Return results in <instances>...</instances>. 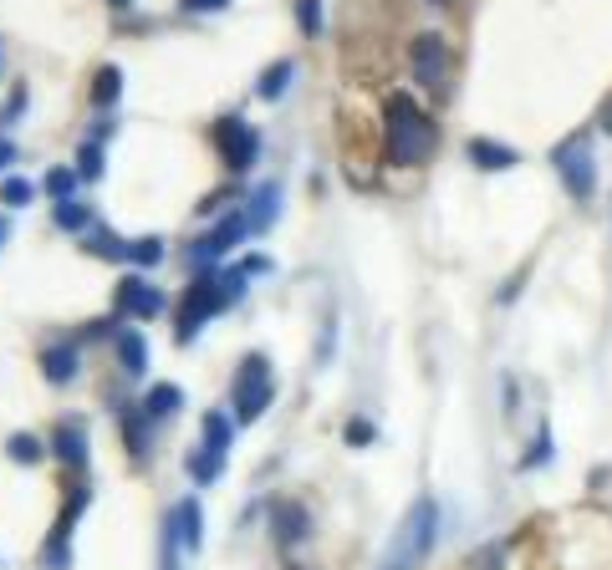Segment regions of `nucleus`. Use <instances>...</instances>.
<instances>
[{
    "mask_svg": "<svg viewBox=\"0 0 612 570\" xmlns=\"http://www.w3.org/2000/svg\"><path fill=\"white\" fill-rule=\"evenodd\" d=\"M434 143H439V123L408 92H389V103H383V163L418 168V163H429Z\"/></svg>",
    "mask_w": 612,
    "mask_h": 570,
    "instance_id": "1",
    "label": "nucleus"
},
{
    "mask_svg": "<svg viewBox=\"0 0 612 570\" xmlns=\"http://www.w3.org/2000/svg\"><path fill=\"white\" fill-rule=\"evenodd\" d=\"M434 540H439V504H434L429 495H418L414 504H408V514L399 520V530H393L383 570H418L429 560Z\"/></svg>",
    "mask_w": 612,
    "mask_h": 570,
    "instance_id": "2",
    "label": "nucleus"
},
{
    "mask_svg": "<svg viewBox=\"0 0 612 570\" xmlns=\"http://www.w3.org/2000/svg\"><path fill=\"white\" fill-rule=\"evenodd\" d=\"M552 168H556V178H562V189H567L577 205H587V199L598 194V153H592V128L562 138V143L552 148Z\"/></svg>",
    "mask_w": 612,
    "mask_h": 570,
    "instance_id": "3",
    "label": "nucleus"
},
{
    "mask_svg": "<svg viewBox=\"0 0 612 570\" xmlns=\"http://www.w3.org/2000/svg\"><path fill=\"white\" fill-rule=\"evenodd\" d=\"M276 397V382H270V362L261 351H245L235 367V382H230V408H235L240 423H255L261 412L270 408Z\"/></svg>",
    "mask_w": 612,
    "mask_h": 570,
    "instance_id": "4",
    "label": "nucleus"
},
{
    "mask_svg": "<svg viewBox=\"0 0 612 570\" xmlns=\"http://www.w3.org/2000/svg\"><path fill=\"white\" fill-rule=\"evenodd\" d=\"M230 306V291H224V276H199L195 286H184V301H180V326H174V337L180 341H195L199 326L209 316H220Z\"/></svg>",
    "mask_w": 612,
    "mask_h": 570,
    "instance_id": "5",
    "label": "nucleus"
},
{
    "mask_svg": "<svg viewBox=\"0 0 612 570\" xmlns=\"http://www.w3.org/2000/svg\"><path fill=\"white\" fill-rule=\"evenodd\" d=\"M88 504H92L88 479H72V489H67V510L57 514V525H51V535H46V545H42V570L72 566V530H77V520L88 514Z\"/></svg>",
    "mask_w": 612,
    "mask_h": 570,
    "instance_id": "6",
    "label": "nucleus"
},
{
    "mask_svg": "<svg viewBox=\"0 0 612 570\" xmlns=\"http://www.w3.org/2000/svg\"><path fill=\"white\" fill-rule=\"evenodd\" d=\"M408 72H414L418 88L449 92V77H454V51H449V42L439 36V31L414 36V46H408Z\"/></svg>",
    "mask_w": 612,
    "mask_h": 570,
    "instance_id": "7",
    "label": "nucleus"
},
{
    "mask_svg": "<svg viewBox=\"0 0 612 570\" xmlns=\"http://www.w3.org/2000/svg\"><path fill=\"white\" fill-rule=\"evenodd\" d=\"M164 311V291L149 286L143 276H123L118 280V295H113V316L118 322H153Z\"/></svg>",
    "mask_w": 612,
    "mask_h": 570,
    "instance_id": "8",
    "label": "nucleus"
},
{
    "mask_svg": "<svg viewBox=\"0 0 612 570\" xmlns=\"http://www.w3.org/2000/svg\"><path fill=\"white\" fill-rule=\"evenodd\" d=\"M215 138H220V153H224V168L230 174H245L255 163V153H261V138H255V128L245 117H224L220 128H215Z\"/></svg>",
    "mask_w": 612,
    "mask_h": 570,
    "instance_id": "9",
    "label": "nucleus"
},
{
    "mask_svg": "<svg viewBox=\"0 0 612 570\" xmlns=\"http://www.w3.org/2000/svg\"><path fill=\"white\" fill-rule=\"evenodd\" d=\"M51 454L61 468H72L77 479L88 474V423L82 418H61L57 433H51Z\"/></svg>",
    "mask_w": 612,
    "mask_h": 570,
    "instance_id": "10",
    "label": "nucleus"
},
{
    "mask_svg": "<svg viewBox=\"0 0 612 570\" xmlns=\"http://www.w3.org/2000/svg\"><path fill=\"white\" fill-rule=\"evenodd\" d=\"M270 535H276L281 550H291V545L307 540V535H312V514H307V504H297V499H276V504H270Z\"/></svg>",
    "mask_w": 612,
    "mask_h": 570,
    "instance_id": "11",
    "label": "nucleus"
},
{
    "mask_svg": "<svg viewBox=\"0 0 612 570\" xmlns=\"http://www.w3.org/2000/svg\"><path fill=\"white\" fill-rule=\"evenodd\" d=\"M464 153H470V163L475 168H485V174H500V168H516L521 163V153L510 143H495V138H470L464 143Z\"/></svg>",
    "mask_w": 612,
    "mask_h": 570,
    "instance_id": "12",
    "label": "nucleus"
},
{
    "mask_svg": "<svg viewBox=\"0 0 612 570\" xmlns=\"http://www.w3.org/2000/svg\"><path fill=\"white\" fill-rule=\"evenodd\" d=\"M174 525H180V540H184V550L195 556L199 545H205V510H199V499H184L180 510H174Z\"/></svg>",
    "mask_w": 612,
    "mask_h": 570,
    "instance_id": "13",
    "label": "nucleus"
},
{
    "mask_svg": "<svg viewBox=\"0 0 612 570\" xmlns=\"http://www.w3.org/2000/svg\"><path fill=\"white\" fill-rule=\"evenodd\" d=\"M291 77H297V61H291V57L270 61V72H261V82H255V97H266V103L286 97V88H291Z\"/></svg>",
    "mask_w": 612,
    "mask_h": 570,
    "instance_id": "14",
    "label": "nucleus"
},
{
    "mask_svg": "<svg viewBox=\"0 0 612 570\" xmlns=\"http://www.w3.org/2000/svg\"><path fill=\"white\" fill-rule=\"evenodd\" d=\"M251 214H245V220H251V230L261 234V230H270V224H276V214H281V184H266V189H255V199H251Z\"/></svg>",
    "mask_w": 612,
    "mask_h": 570,
    "instance_id": "15",
    "label": "nucleus"
},
{
    "mask_svg": "<svg viewBox=\"0 0 612 570\" xmlns=\"http://www.w3.org/2000/svg\"><path fill=\"white\" fill-rule=\"evenodd\" d=\"M42 377L46 382H72L77 377V347H46L42 351Z\"/></svg>",
    "mask_w": 612,
    "mask_h": 570,
    "instance_id": "16",
    "label": "nucleus"
},
{
    "mask_svg": "<svg viewBox=\"0 0 612 570\" xmlns=\"http://www.w3.org/2000/svg\"><path fill=\"white\" fill-rule=\"evenodd\" d=\"M118 367L128 377H138L149 367V341H143V331H123L118 337Z\"/></svg>",
    "mask_w": 612,
    "mask_h": 570,
    "instance_id": "17",
    "label": "nucleus"
},
{
    "mask_svg": "<svg viewBox=\"0 0 612 570\" xmlns=\"http://www.w3.org/2000/svg\"><path fill=\"white\" fill-rule=\"evenodd\" d=\"M184 408V393L174 387V382H159V387H149V397H143V412L149 418H169V412Z\"/></svg>",
    "mask_w": 612,
    "mask_h": 570,
    "instance_id": "18",
    "label": "nucleus"
},
{
    "mask_svg": "<svg viewBox=\"0 0 612 570\" xmlns=\"http://www.w3.org/2000/svg\"><path fill=\"white\" fill-rule=\"evenodd\" d=\"M5 458H11V464H42L46 458V449H42V439H36V433H11V439H5Z\"/></svg>",
    "mask_w": 612,
    "mask_h": 570,
    "instance_id": "19",
    "label": "nucleus"
},
{
    "mask_svg": "<svg viewBox=\"0 0 612 570\" xmlns=\"http://www.w3.org/2000/svg\"><path fill=\"white\" fill-rule=\"evenodd\" d=\"M51 220H57V230L82 234V230H92V209H88V205H77V199H61V205L51 209Z\"/></svg>",
    "mask_w": 612,
    "mask_h": 570,
    "instance_id": "20",
    "label": "nucleus"
},
{
    "mask_svg": "<svg viewBox=\"0 0 612 570\" xmlns=\"http://www.w3.org/2000/svg\"><path fill=\"white\" fill-rule=\"evenodd\" d=\"M230 423H224V412H205V443L199 449H209V454H220V458H230Z\"/></svg>",
    "mask_w": 612,
    "mask_h": 570,
    "instance_id": "21",
    "label": "nucleus"
},
{
    "mask_svg": "<svg viewBox=\"0 0 612 570\" xmlns=\"http://www.w3.org/2000/svg\"><path fill=\"white\" fill-rule=\"evenodd\" d=\"M123 92V72L118 67H97V77H92V103L97 107H113Z\"/></svg>",
    "mask_w": 612,
    "mask_h": 570,
    "instance_id": "22",
    "label": "nucleus"
},
{
    "mask_svg": "<svg viewBox=\"0 0 612 570\" xmlns=\"http://www.w3.org/2000/svg\"><path fill=\"white\" fill-rule=\"evenodd\" d=\"M88 249H92V255H103V260H128V240H118L107 224H103V230H92V245Z\"/></svg>",
    "mask_w": 612,
    "mask_h": 570,
    "instance_id": "23",
    "label": "nucleus"
},
{
    "mask_svg": "<svg viewBox=\"0 0 612 570\" xmlns=\"http://www.w3.org/2000/svg\"><path fill=\"white\" fill-rule=\"evenodd\" d=\"M128 260L143 265V270H153V265L164 260V240H159V234H149V240H128Z\"/></svg>",
    "mask_w": 612,
    "mask_h": 570,
    "instance_id": "24",
    "label": "nucleus"
},
{
    "mask_svg": "<svg viewBox=\"0 0 612 570\" xmlns=\"http://www.w3.org/2000/svg\"><path fill=\"white\" fill-rule=\"evenodd\" d=\"M180 525H174V514L164 520V540H159V570H180Z\"/></svg>",
    "mask_w": 612,
    "mask_h": 570,
    "instance_id": "25",
    "label": "nucleus"
},
{
    "mask_svg": "<svg viewBox=\"0 0 612 570\" xmlns=\"http://www.w3.org/2000/svg\"><path fill=\"white\" fill-rule=\"evenodd\" d=\"M77 178H103V143L97 138L82 143V153H77Z\"/></svg>",
    "mask_w": 612,
    "mask_h": 570,
    "instance_id": "26",
    "label": "nucleus"
},
{
    "mask_svg": "<svg viewBox=\"0 0 612 570\" xmlns=\"http://www.w3.org/2000/svg\"><path fill=\"white\" fill-rule=\"evenodd\" d=\"M31 199H36V189H31L26 178H5V184H0V205L5 209H26Z\"/></svg>",
    "mask_w": 612,
    "mask_h": 570,
    "instance_id": "27",
    "label": "nucleus"
},
{
    "mask_svg": "<svg viewBox=\"0 0 612 570\" xmlns=\"http://www.w3.org/2000/svg\"><path fill=\"white\" fill-rule=\"evenodd\" d=\"M220 468H224V458H220V454H209V449H199V454H189V474H195L199 484L220 479Z\"/></svg>",
    "mask_w": 612,
    "mask_h": 570,
    "instance_id": "28",
    "label": "nucleus"
},
{
    "mask_svg": "<svg viewBox=\"0 0 612 570\" xmlns=\"http://www.w3.org/2000/svg\"><path fill=\"white\" fill-rule=\"evenodd\" d=\"M72 189H77V168H51V174H46V194H51V199H72Z\"/></svg>",
    "mask_w": 612,
    "mask_h": 570,
    "instance_id": "29",
    "label": "nucleus"
},
{
    "mask_svg": "<svg viewBox=\"0 0 612 570\" xmlns=\"http://www.w3.org/2000/svg\"><path fill=\"white\" fill-rule=\"evenodd\" d=\"M297 26L307 31V36L322 31V0H297Z\"/></svg>",
    "mask_w": 612,
    "mask_h": 570,
    "instance_id": "30",
    "label": "nucleus"
},
{
    "mask_svg": "<svg viewBox=\"0 0 612 570\" xmlns=\"http://www.w3.org/2000/svg\"><path fill=\"white\" fill-rule=\"evenodd\" d=\"M546 458H552V428H541L536 439H531V454L521 458V468H541Z\"/></svg>",
    "mask_w": 612,
    "mask_h": 570,
    "instance_id": "31",
    "label": "nucleus"
},
{
    "mask_svg": "<svg viewBox=\"0 0 612 570\" xmlns=\"http://www.w3.org/2000/svg\"><path fill=\"white\" fill-rule=\"evenodd\" d=\"M500 556H506V545H490V550L475 560V570H500Z\"/></svg>",
    "mask_w": 612,
    "mask_h": 570,
    "instance_id": "32",
    "label": "nucleus"
},
{
    "mask_svg": "<svg viewBox=\"0 0 612 570\" xmlns=\"http://www.w3.org/2000/svg\"><path fill=\"white\" fill-rule=\"evenodd\" d=\"M347 443H373V423H347Z\"/></svg>",
    "mask_w": 612,
    "mask_h": 570,
    "instance_id": "33",
    "label": "nucleus"
},
{
    "mask_svg": "<svg viewBox=\"0 0 612 570\" xmlns=\"http://www.w3.org/2000/svg\"><path fill=\"white\" fill-rule=\"evenodd\" d=\"M224 5H230V0H184V11H224Z\"/></svg>",
    "mask_w": 612,
    "mask_h": 570,
    "instance_id": "34",
    "label": "nucleus"
},
{
    "mask_svg": "<svg viewBox=\"0 0 612 570\" xmlns=\"http://www.w3.org/2000/svg\"><path fill=\"white\" fill-rule=\"evenodd\" d=\"M11 163H15V143H5V138H0V174H5Z\"/></svg>",
    "mask_w": 612,
    "mask_h": 570,
    "instance_id": "35",
    "label": "nucleus"
},
{
    "mask_svg": "<svg viewBox=\"0 0 612 570\" xmlns=\"http://www.w3.org/2000/svg\"><path fill=\"white\" fill-rule=\"evenodd\" d=\"M5 234H11V220H5V214H0V245H5Z\"/></svg>",
    "mask_w": 612,
    "mask_h": 570,
    "instance_id": "36",
    "label": "nucleus"
},
{
    "mask_svg": "<svg viewBox=\"0 0 612 570\" xmlns=\"http://www.w3.org/2000/svg\"><path fill=\"white\" fill-rule=\"evenodd\" d=\"M107 5H118V11H123V5H128V0H107Z\"/></svg>",
    "mask_w": 612,
    "mask_h": 570,
    "instance_id": "37",
    "label": "nucleus"
}]
</instances>
